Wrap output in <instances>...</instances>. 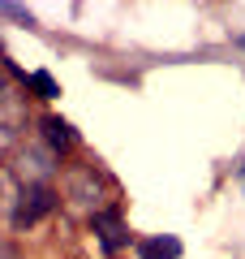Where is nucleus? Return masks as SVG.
Listing matches in <instances>:
<instances>
[{
  "label": "nucleus",
  "instance_id": "obj_1",
  "mask_svg": "<svg viewBox=\"0 0 245 259\" xmlns=\"http://www.w3.org/2000/svg\"><path fill=\"white\" fill-rule=\"evenodd\" d=\"M56 207H60V199H56L52 186H26L18 194V207H13V229H30L35 221H43Z\"/></svg>",
  "mask_w": 245,
  "mask_h": 259
},
{
  "label": "nucleus",
  "instance_id": "obj_2",
  "mask_svg": "<svg viewBox=\"0 0 245 259\" xmlns=\"http://www.w3.org/2000/svg\"><path fill=\"white\" fill-rule=\"evenodd\" d=\"M56 173V151L47 143H26L18 147V177L26 186H47V177Z\"/></svg>",
  "mask_w": 245,
  "mask_h": 259
},
{
  "label": "nucleus",
  "instance_id": "obj_3",
  "mask_svg": "<svg viewBox=\"0 0 245 259\" xmlns=\"http://www.w3.org/2000/svg\"><path fill=\"white\" fill-rule=\"evenodd\" d=\"M65 199L69 203H82L95 212H103V199H99V177H95V168H73V173H65Z\"/></svg>",
  "mask_w": 245,
  "mask_h": 259
},
{
  "label": "nucleus",
  "instance_id": "obj_4",
  "mask_svg": "<svg viewBox=\"0 0 245 259\" xmlns=\"http://www.w3.org/2000/svg\"><path fill=\"white\" fill-rule=\"evenodd\" d=\"M91 229H95V238H99V246L108 250V255H116V250L129 246V229H125V221H120V212H108V207L95 212Z\"/></svg>",
  "mask_w": 245,
  "mask_h": 259
},
{
  "label": "nucleus",
  "instance_id": "obj_5",
  "mask_svg": "<svg viewBox=\"0 0 245 259\" xmlns=\"http://www.w3.org/2000/svg\"><path fill=\"white\" fill-rule=\"evenodd\" d=\"M43 143L60 156V151H69L73 147V130H69V121H60V117H43Z\"/></svg>",
  "mask_w": 245,
  "mask_h": 259
},
{
  "label": "nucleus",
  "instance_id": "obj_6",
  "mask_svg": "<svg viewBox=\"0 0 245 259\" xmlns=\"http://www.w3.org/2000/svg\"><path fill=\"white\" fill-rule=\"evenodd\" d=\"M138 259H181V242L176 238H146V242H138Z\"/></svg>",
  "mask_w": 245,
  "mask_h": 259
},
{
  "label": "nucleus",
  "instance_id": "obj_7",
  "mask_svg": "<svg viewBox=\"0 0 245 259\" xmlns=\"http://www.w3.org/2000/svg\"><path fill=\"white\" fill-rule=\"evenodd\" d=\"M18 194H22V186H18V173L0 168V207H9V216H13V207H18Z\"/></svg>",
  "mask_w": 245,
  "mask_h": 259
},
{
  "label": "nucleus",
  "instance_id": "obj_8",
  "mask_svg": "<svg viewBox=\"0 0 245 259\" xmlns=\"http://www.w3.org/2000/svg\"><path fill=\"white\" fill-rule=\"evenodd\" d=\"M26 87L39 95V100H56V95H60L56 78H52V74H43V69H39V74H30V78H26Z\"/></svg>",
  "mask_w": 245,
  "mask_h": 259
},
{
  "label": "nucleus",
  "instance_id": "obj_9",
  "mask_svg": "<svg viewBox=\"0 0 245 259\" xmlns=\"http://www.w3.org/2000/svg\"><path fill=\"white\" fill-rule=\"evenodd\" d=\"M13 147H18V130H13V117H5V112H0V160L9 156Z\"/></svg>",
  "mask_w": 245,
  "mask_h": 259
},
{
  "label": "nucleus",
  "instance_id": "obj_10",
  "mask_svg": "<svg viewBox=\"0 0 245 259\" xmlns=\"http://www.w3.org/2000/svg\"><path fill=\"white\" fill-rule=\"evenodd\" d=\"M9 104H13V87H9V74L0 69V112H5V117H18V112H13Z\"/></svg>",
  "mask_w": 245,
  "mask_h": 259
},
{
  "label": "nucleus",
  "instance_id": "obj_11",
  "mask_svg": "<svg viewBox=\"0 0 245 259\" xmlns=\"http://www.w3.org/2000/svg\"><path fill=\"white\" fill-rule=\"evenodd\" d=\"M0 18H13V22H26L30 26V13L22 9V5H0Z\"/></svg>",
  "mask_w": 245,
  "mask_h": 259
},
{
  "label": "nucleus",
  "instance_id": "obj_12",
  "mask_svg": "<svg viewBox=\"0 0 245 259\" xmlns=\"http://www.w3.org/2000/svg\"><path fill=\"white\" fill-rule=\"evenodd\" d=\"M241 177H245V164H241Z\"/></svg>",
  "mask_w": 245,
  "mask_h": 259
}]
</instances>
